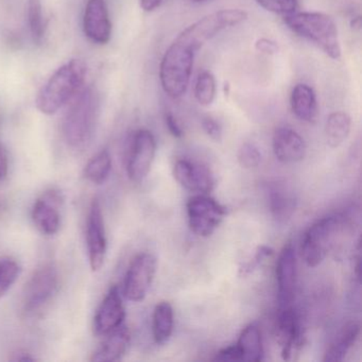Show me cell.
Listing matches in <instances>:
<instances>
[{
  "instance_id": "6da1fadb",
  "label": "cell",
  "mask_w": 362,
  "mask_h": 362,
  "mask_svg": "<svg viewBox=\"0 0 362 362\" xmlns=\"http://www.w3.org/2000/svg\"><path fill=\"white\" fill-rule=\"evenodd\" d=\"M86 71V65L77 59L59 67L40 90L35 99L37 109L44 115L60 111L81 90Z\"/></svg>"
},
{
  "instance_id": "7a4b0ae2",
  "label": "cell",
  "mask_w": 362,
  "mask_h": 362,
  "mask_svg": "<svg viewBox=\"0 0 362 362\" xmlns=\"http://www.w3.org/2000/svg\"><path fill=\"white\" fill-rule=\"evenodd\" d=\"M284 22L292 33L317 46L332 60L341 58V45L336 23L327 14L320 12H294L284 16Z\"/></svg>"
},
{
  "instance_id": "3957f363",
  "label": "cell",
  "mask_w": 362,
  "mask_h": 362,
  "mask_svg": "<svg viewBox=\"0 0 362 362\" xmlns=\"http://www.w3.org/2000/svg\"><path fill=\"white\" fill-rule=\"evenodd\" d=\"M99 117L98 95L92 88L80 93L63 122V136L69 147L82 149L94 136Z\"/></svg>"
},
{
  "instance_id": "277c9868",
  "label": "cell",
  "mask_w": 362,
  "mask_h": 362,
  "mask_svg": "<svg viewBox=\"0 0 362 362\" xmlns=\"http://www.w3.org/2000/svg\"><path fill=\"white\" fill-rule=\"evenodd\" d=\"M197 52L177 37L165 52L160 62V79L163 90L170 98H181L187 90Z\"/></svg>"
},
{
  "instance_id": "5b68a950",
  "label": "cell",
  "mask_w": 362,
  "mask_h": 362,
  "mask_svg": "<svg viewBox=\"0 0 362 362\" xmlns=\"http://www.w3.org/2000/svg\"><path fill=\"white\" fill-rule=\"evenodd\" d=\"M347 224L349 218L343 214L327 216L313 223L305 233L300 245V255L305 264L310 268L321 264Z\"/></svg>"
},
{
  "instance_id": "8992f818",
  "label": "cell",
  "mask_w": 362,
  "mask_h": 362,
  "mask_svg": "<svg viewBox=\"0 0 362 362\" xmlns=\"http://www.w3.org/2000/svg\"><path fill=\"white\" fill-rule=\"evenodd\" d=\"M247 13L240 9H226L214 12L184 29L177 37L197 52L222 31L247 21Z\"/></svg>"
},
{
  "instance_id": "52a82bcc",
  "label": "cell",
  "mask_w": 362,
  "mask_h": 362,
  "mask_svg": "<svg viewBox=\"0 0 362 362\" xmlns=\"http://www.w3.org/2000/svg\"><path fill=\"white\" fill-rule=\"evenodd\" d=\"M60 277L52 264L37 269L27 281L22 296V310L27 317H35L47 308L58 293Z\"/></svg>"
},
{
  "instance_id": "ba28073f",
  "label": "cell",
  "mask_w": 362,
  "mask_h": 362,
  "mask_svg": "<svg viewBox=\"0 0 362 362\" xmlns=\"http://www.w3.org/2000/svg\"><path fill=\"white\" fill-rule=\"evenodd\" d=\"M190 230L199 237H209L219 228L226 209L209 194H194L186 204Z\"/></svg>"
},
{
  "instance_id": "9c48e42d",
  "label": "cell",
  "mask_w": 362,
  "mask_h": 362,
  "mask_svg": "<svg viewBox=\"0 0 362 362\" xmlns=\"http://www.w3.org/2000/svg\"><path fill=\"white\" fill-rule=\"evenodd\" d=\"M156 256L143 252L133 258L124 275L122 296L131 302L139 303L145 300L156 277Z\"/></svg>"
},
{
  "instance_id": "30bf717a",
  "label": "cell",
  "mask_w": 362,
  "mask_h": 362,
  "mask_svg": "<svg viewBox=\"0 0 362 362\" xmlns=\"http://www.w3.org/2000/svg\"><path fill=\"white\" fill-rule=\"evenodd\" d=\"M156 154V141L149 130L141 129L133 135L127 158V173L131 181L141 183L149 175Z\"/></svg>"
},
{
  "instance_id": "8fae6325",
  "label": "cell",
  "mask_w": 362,
  "mask_h": 362,
  "mask_svg": "<svg viewBox=\"0 0 362 362\" xmlns=\"http://www.w3.org/2000/svg\"><path fill=\"white\" fill-rule=\"evenodd\" d=\"M86 247L88 262L93 272H97L105 264L107 253V232L103 207L98 199H94L86 218Z\"/></svg>"
},
{
  "instance_id": "7c38bea8",
  "label": "cell",
  "mask_w": 362,
  "mask_h": 362,
  "mask_svg": "<svg viewBox=\"0 0 362 362\" xmlns=\"http://www.w3.org/2000/svg\"><path fill=\"white\" fill-rule=\"evenodd\" d=\"M63 203V194L57 189L47 190L35 201L31 209V219L41 234L54 236L60 232Z\"/></svg>"
},
{
  "instance_id": "4fadbf2b",
  "label": "cell",
  "mask_w": 362,
  "mask_h": 362,
  "mask_svg": "<svg viewBox=\"0 0 362 362\" xmlns=\"http://www.w3.org/2000/svg\"><path fill=\"white\" fill-rule=\"evenodd\" d=\"M275 276L279 308L292 306L298 279V262L296 249L292 243H288L279 252L275 267Z\"/></svg>"
},
{
  "instance_id": "5bb4252c",
  "label": "cell",
  "mask_w": 362,
  "mask_h": 362,
  "mask_svg": "<svg viewBox=\"0 0 362 362\" xmlns=\"http://www.w3.org/2000/svg\"><path fill=\"white\" fill-rule=\"evenodd\" d=\"M122 293L117 285L112 286L97 309L94 317V332L99 337H105L124 325L126 319Z\"/></svg>"
},
{
  "instance_id": "9a60e30c",
  "label": "cell",
  "mask_w": 362,
  "mask_h": 362,
  "mask_svg": "<svg viewBox=\"0 0 362 362\" xmlns=\"http://www.w3.org/2000/svg\"><path fill=\"white\" fill-rule=\"evenodd\" d=\"M177 183L196 194H209L215 187L213 173L204 165L189 160H179L173 167Z\"/></svg>"
},
{
  "instance_id": "2e32d148",
  "label": "cell",
  "mask_w": 362,
  "mask_h": 362,
  "mask_svg": "<svg viewBox=\"0 0 362 362\" xmlns=\"http://www.w3.org/2000/svg\"><path fill=\"white\" fill-rule=\"evenodd\" d=\"M83 30L86 37L99 45L109 43L112 23L105 0H88L84 10Z\"/></svg>"
},
{
  "instance_id": "e0dca14e",
  "label": "cell",
  "mask_w": 362,
  "mask_h": 362,
  "mask_svg": "<svg viewBox=\"0 0 362 362\" xmlns=\"http://www.w3.org/2000/svg\"><path fill=\"white\" fill-rule=\"evenodd\" d=\"M272 148L275 158L283 164H296L306 156L304 139L290 127H279L274 131Z\"/></svg>"
},
{
  "instance_id": "ac0fdd59",
  "label": "cell",
  "mask_w": 362,
  "mask_h": 362,
  "mask_svg": "<svg viewBox=\"0 0 362 362\" xmlns=\"http://www.w3.org/2000/svg\"><path fill=\"white\" fill-rule=\"evenodd\" d=\"M300 322L293 307L279 308L275 323L274 336L277 344L281 347V356L285 360L291 358L294 349L300 342Z\"/></svg>"
},
{
  "instance_id": "d6986e66",
  "label": "cell",
  "mask_w": 362,
  "mask_h": 362,
  "mask_svg": "<svg viewBox=\"0 0 362 362\" xmlns=\"http://www.w3.org/2000/svg\"><path fill=\"white\" fill-rule=\"evenodd\" d=\"M131 343L128 327L122 325L105 336L103 344L93 354L90 360L96 362L119 361L126 355Z\"/></svg>"
},
{
  "instance_id": "ffe728a7",
  "label": "cell",
  "mask_w": 362,
  "mask_h": 362,
  "mask_svg": "<svg viewBox=\"0 0 362 362\" xmlns=\"http://www.w3.org/2000/svg\"><path fill=\"white\" fill-rule=\"evenodd\" d=\"M292 112L302 122H315L317 116V101L315 90L307 84H296L290 97Z\"/></svg>"
},
{
  "instance_id": "44dd1931",
  "label": "cell",
  "mask_w": 362,
  "mask_h": 362,
  "mask_svg": "<svg viewBox=\"0 0 362 362\" xmlns=\"http://www.w3.org/2000/svg\"><path fill=\"white\" fill-rule=\"evenodd\" d=\"M360 334V325L358 322H349L343 326L334 342L324 356L323 361L338 362L344 360L349 349L356 344Z\"/></svg>"
},
{
  "instance_id": "7402d4cb",
  "label": "cell",
  "mask_w": 362,
  "mask_h": 362,
  "mask_svg": "<svg viewBox=\"0 0 362 362\" xmlns=\"http://www.w3.org/2000/svg\"><path fill=\"white\" fill-rule=\"evenodd\" d=\"M243 361L260 362L264 359L262 332L256 324L245 326L237 342Z\"/></svg>"
},
{
  "instance_id": "603a6c76",
  "label": "cell",
  "mask_w": 362,
  "mask_h": 362,
  "mask_svg": "<svg viewBox=\"0 0 362 362\" xmlns=\"http://www.w3.org/2000/svg\"><path fill=\"white\" fill-rule=\"evenodd\" d=\"M175 313L170 303L160 302L156 305L152 315V334L156 344L168 342L173 336Z\"/></svg>"
},
{
  "instance_id": "cb8c5ba5",
  "label": "cell",
  "mask_w": 362,
  "mask_h": 362,
  "mask_svg": "<svg viewBox=\"0 0 362 362\" xmlns=\"http://www.w3.org/2000/svg\"><path fill=\"white\" fill-rule=\"evenodd\" d=\"M269 205L273 218L279 222H286L296 213V199L287 188L275 186L269 194Z\"/></svg>"
},
{
  "instance_id": "d4e9b609",
  "label": "cell",
  "mask_w": 362,
  "mask_h": 362,
  "mask_svg": "<svg viewBox=\"0 0 362 362\" xmlns=\"http://www.w3.org/2000/svg\"><path fill=\"white\" fill-rule=\"evenodd\" d=\"M351 119L345 112H334L328 116L325 124V137L328 146L339 148L349 137Z\"/></svg>"
},
{
  "instance_id": "484cf974",
  "label": "cell",
  "mask_w": 362,
  "mask_h": 362,
  "mask_svg": "<svg viewBox=\"0 0 362 362\" xmlns=\"http://www.w3.org/2000/svg\"><path fill=\"white\" fill-rule=\"evenodd\" d=\"M111 171V154L107 150H101L88 160L84 168V177L90 183L101 185L109 179Z\"/></svg>"
},
{
  "instance_id": "4316f807",
  "label": "cell",
  "mask_w": 362,
  "mask_h": 362,
  "mask_svg": "<svg viewBox=\"0 0 362 362\" xmlns=\"http://www.w3.org/2000/svg\"><path fill=\"white\" fill-rule=\"evenodd\" d=\"M27 20L31 37L33 42L39 45L43 42L46 33V23L44 20L41 0H29L27 6Z\"/></svg>"
},
{
  "instance_id": "83f0119b",
  "label": "cell",
  "mask_w": 362,
  "mask_h": 362,
  "mask_svg": "<svg viewBox=\"0 0 362 362\" xmlns=\"http://www.w3.org/2000/svg\"><path fill=\"white\" fill-rule=\"evenodd\" d=\"M217 84L211 71H202L199 74L194 84V97L199 105L209 107L215 101Z\"/></svg>"
},
{
  "instance_id": "f1b7e54d",
  "label": "cell",
  "mask_w": 362,
  "mask_h": 362,
  "mask_svg": "<svg viewBox=\"0 0 362 362\" xmlns=\"http://www.w3.org/2000/svg\"><path fill=\"white\" fill-rule=\"evenodd\" d=\"M22 273V267L12 257L0 258V300L10 291Z\"/></svg>"
},
{
  "instance_id": "f546056e",
  "label": "cell",
  "mask_w": 362,
  "mask_h": 362,
  "mask_svg": "<svg viewBox=\"0 0 362 362\" xmlns=\"http://www.w3.org/2000/svg\"><path fill=\"white\" fill-rule=\"evenodd\" d=\"M237 158L243 168L253 169L259 166L262 163V153L257 146L252 143H245L239 148Z\"/></svg>"
},
{
  "instance_id": "4dcf8cb0",
  "label": "cell",
  "mask_w": 362,
  "mask_h": 362,
  "mask_svg": "<svg viewBox=\"0 0 362 362\" xmlns=\"http://www.w3.org/2000/svg\"><path fill=\"white\" fill-rule=\"evenodd\" d=\"M256 3L271 13L289 16L298 9V0H256Z\"/></svg>"
},
{
  "instance_id": "1f68e13d",
  "label": "cell",
  "mask_w": 362,
  "mask_h": 362,
  "mask_svg": "<svg viewBox=\"0 0 362 362\" xmlns=\"http://www.w3.org/2000/svg\"><path fill=\"white\" fill-rule=\"evenodd\" d=\"M273 253H274V251H273L272 247H268V245H260V247H258L257 250H256L253 257L240 267V269H239L240 274L243 275V276L251 274L252 272H254V271L257 269L259 264H262V262H264V259L271 257Z\"/></svg>"
},
{
  "instance_id": "d6a6232c",
  "label": "cell",
  "mask_w": 362,
  "mask_h": 362,
  "mask_svg": "<svg viewBox=\"0 0 362 362\" xmlns=\"http://www.w3.org/2000/svg\"><path fill=\"white\" fill-rule=\"evenodd\" d=\"M202 128L207 136L213 141H220L222 139V127L213 117H205L202 120Z\"/></svg>"
},
{
  "instance_id": "836d02e7",
  "label": "cell",
  "mask_w": 362,
  "mask_h": 362,
  "mask_svg": "<svg viewBox=\"0 0 362 362\" xmlns=\"http://www.w3.org/2000/svg\"><path fill=\"white\" fill-rule=\"evenodd\" d=\"M215 361H243L241 359L240 351H239L237 344L230 345V346L224 347V349H220L216 357L214 358Z\"/></svg>"
},
{
  "instance_id": "e575fe53",
  "label": "cell",
  "mask_w": 362,
  "mask_h": 362,
  "mask_svg": "<svg viewBox=\"0 0 362 362\" xmlns=\"http://www.w3.org/2000/svg\"><path fill=\"white\" fill-rule=\"evenodd\" d=\"M164 119L165 124H166V127L168 128L171 135L177 137V139H181V137L183 136V130H182L181 126H180L177 118L173 116V114H171L170 112L165 114Z\"/></svg>"
},
{
  "instance_id": "d590c367",
  "label": "cell",
  "mask_w": 362,
  "mask_h": 362,
  "mask_svg": "<svg viewBox=\"0 0 362 362\" xmlns=\"http://www.w3.org/2000/svg\"><path fill=\"white\" fill-rule=\"evenodd\" d=\"M255 48L262 54H274L277 52V45L275 42L269 39H259L255 44Z\"/></svg>"
},
{
  "instance_id": "8d00e7d4",
  "label": "cell",
  "mask_w": 362,
  "mask_h": 362,
  "mask_svg": "<svg viewBox=\"0 0 362 362\" xmlns=\"http://www.w3.org/2000/svg\"><path fill=\"white\" fill-rule=\"evenodd\" d=\"M8 173H9V156L3 144H0V182L6 179Z\"/></svg>"
},
{
  "instance_id": "74e56055",
  "label": "cell",
  "mask_w": 362,
  "mask_h": 362,
  "mask_svg": "<svg viewBox=\"0 0 362 362\" xmlns=\"http://www.w3.org/2000/svg\"><path fill=\"white\" fill-rule=\"evenodd\" d=\"M164 0H141V7L144 11L152 12L162 5Z\"/></svg>"
},
{
  "instance_id": "f35d334b",
  "label": "cell",
  "mask_w": 362,
  "mask_h": 362,
  "mask_svg": "<svg viewBox=\"0 0 362 362\" xmlns=\"http://www.w3.org/2000/svg\"><path fill=\"white\" fill-rule=\"evenodd\" d=\"M190 1H192V3H204V1H206V0H190Z\"/></svg>"
}]
</instances>
